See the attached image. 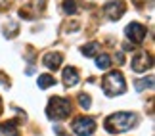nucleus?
Wrapping results in <instances>:
<instances>
[{
  "label": "nucleus",
  "instance_id": "obj_1",
  "mask_svg": "<svg viewBox=\"0 0 155 136\" xmlns=\"http://www.w3.org/2000/svg\"><path fill=\"white\" fill-rule=\"evenodd\" d=\"M138 125V115L136 113H127V111H121V113H113L104 121V127L107 132H127L132 127Z\"/></svg>",
  "mask_w": 155,
  "mask_h": 136
},
{
  "label": "nucleus",
  "instance_id": "obj_2",
  "mask_svg": "<svg viewBox=\"0 0 155 136\" xmlns=\"http://www.w3.org/2000/svg\"><path fill=\"white\" fill-rule=\"evenodd\" d=\"M102 88H104L105 96H119V94H123L127 90L123 73L121 71H109L102 79Z\"/></svg>",
  "mask_w": 155,
  "mask_h": 136
},
{
  "label": "nucleus",
  "instance_id": "obj_3",
  "mask_svg": "<svg viewBox=\"0 0 155 136\" xmlns=\"http://www.w3.org/2000/svg\"><path fill=\"white\" fill-rule=\"evenodd\" d=\"M69 111H71V102L67 98H61V96L50 98L48 105H46V115H48V119H52V121L65 119V117L69 115Z\"/></svg>",
  "mask_w": 155,
  "mask_h": 136
},
{
  "label": "nucleus",
  "instance_id": "obj_4",
  "mask_svg": "<svg viewBox=\"0 0 155 136\" xmlns=\"http://www.w3.org/2000/svg\"><path fill=\"white\" fill-rule=\"evenodd\" d=\"M71 128L77 136H92L94 131H96V121L92 117H79V119L73 121Z\"/></svg>",
  "mask_w": 155,
  "mask_h": 136
},
{
  "label": "nucleus",
  "instance_id": "obj_5",
  "mask_svg": "<svg viewBox=\"0 0 155 136\" xmlns=\"http://www.w3.org/2000/svg\"><path fill=\"white\" fill-rule=\"evenodd\" d=\"M124 33H127V38L130 40L132 44H140V42H144V38H146V35H147V29L142 25V23H130V25L124 29Z\"/></svg>",
  "mask_w": 155,
  "mask_h": 136
},
{
  "label": "nucleus",
  "instance_id": "obj_6",
  "mask_svg": "<svg viewBox=\"0 0 155 136\" xmlns=\"http://www.w3.org/2000/svg\"><path fill=\"white\" fill-rule=\"evenodd\" d=\"M153 65V58L147 54V52H138L134 58H132V69L136 73H144V71L151 69Z\"/></svg>",
  "mask_w": 155,
  "mask_h": 136
},
{
  "label": "nucleus",
  "instance_id": "obj_7",
  "mask_svg": "<svg viewBox=\"0 0 155 136\" xmlns=\"http://www.w3.org/2000/svg\"><path fill=\"white\" fill-rule=\"evenodd\" d=\"M104 10H105V14H107V17H109L111 21H117V19H121V17H123L127 6H124L123 0H111V2H107L104 6Z\"/></svg>",
  "mask_w": 155,
  "mask_h": 136
},
{
  "label": "nucleus",
  "instance_id": "obj_8",
  "mask_svg": "<svg viewBox=\"0 0 155 136\" xmlns=\"http://www.w3.org/2000/svg\"><path fill=\"white\" fill-rule=\"evenodd\" d=\"M42 63H44V67H48V69H52V71H56V69L61 67V63H63V56L59 54V52H48V54H44Z\"/></svg>",
  "mask_w": 155,
  "mask_h": 136
},
{
  "label": "nucleus",
  "instance_id": "obj_9",
  "mask_svg": "<svg viewBox=\"0 0 155 136\" xmlns=\"http://www.w3.org/2000/svg\"><path fill=\"white\" fill-rule=\"evenodd\" d=\"M63 82L65 86H75L79 82V73L75 67H65L63 69Z\"/></svg>",
  "mask_w": 155,
  "mask_h": 136
},
{
  "label": "nucleus",
  "instance_id": "obj_10",
  "mask_svg": "<svg viewBox=\"0 0 155 136\" xmlns=\"http://www.w3.org/2000/svg\"><path fill=\"white\" fill-rule=\"evenodd\" d=\"M0 134L2 136H17L19 134V128H17L15 121H6L0 125Z\"/></svg>",
  "mask_w": 155,
  "mask_h": 136
},
{
  "label": "nucleus",
  "instance_id": "obj_11",
  "mask_svg": "<svg viewBox=\"0 0 155 136\" xmlns=\"http://www.w3.org/2000/svg\"><path fill=\"white\" fill-rule=\"evenodd\" d=\"M37 85H38V88H50V86L56 85V79H54L52 75H40Z\"/></svg>",
  "mask_w": 155,
  "mask_h": 136
},
{
  "label": "nucleus",
  "instance_id": "obj_12",
  "mask_svg": "<svg viewBox=\"0 0 155 136\" xmlns=\"http://www.w3.org/2000/svg\"><path fill=\"white\" fill-rule=\"evenodd\" d=\"M98 50H100V44H98V42H90V44L82 46V56L92 58V56H96V52H98Z\"/></svg>",
  "mask_w": 155,
  "mask_h": 136
},
{
  "label": "nucleus",
  "instance_id": "obj_13",
  "mask_svg": "<svg viewBox=\"0 0 155 136\" xmlns=\"http://www.w3.org/2000/svg\"><path fill=\"white\" fill-rule=\"evenodd\" d=\"M153 86V77H147V79H140V81H136V85H134V88L138 92H142L144 88H151Z\"/></svg>",
  "mask_w": 155,
  "mask_h": 136
},
{
  "label": "nucleus",
  "instance_id": "obj_14",
  "mask_svg": "<svg viewBox=\"0 0 155 136\" xmlns=\"http://www.w3.org/2000/svg\"><path fill=\"white\" fill-rule=\"evenodd\" d=\"M96 65H98L100 69H109V67H111V58L107 56V54L98 56V58H96Z\"/></svg>",
  "mask_w": 155,
  "mask_h": 136
},
{
  "label": "nucleus",
  "instance_id": "obj_15",
  "mask_svg": "<svg viewBox=\"0 0 155 136\" xmlns=\"http://www.w3.org/2000/svg\"><path fill=\"white\" fill-rule=\"evenodd\" d=\"M77 2L75 0H63V12L65 14H69V15H73V14H77Z\"/></svg>",
  "mask_w": 155,
  "mask_h": 136
},
{
  "label": "nucleus",
  "instance_id": "obj_16",
  "mask_svg": "<svg viewBox=\"0 0 155 136\" xmlns=\"http://www.w3.org/2000/svg\"><path fill=\"white\" fill-rule=\"evenodd\" d=\"M79 104H81V108L88 109V108H90V96H88V94H84V92H82L81 96H79Z\"/></svg>",
  "mask_w": 155,
  "mask_h": 136
},
{
  "label": "nucleus",
  "instance_id": "obj_17",
  "mask_svg": "<svg viewBox=\"0 0 155 136\" xmlns=\"http://www.w3.org/2000/svg\"><path fill=\"white\" fill-rule=\"evenodd\" d=\"M6 82H8V77H6L4 73H0V85H4V86H6Z\"/></svg>",
  "mask_w": 155,
  "mask_h": 136
},
{
  "label": "nucleus",
  "instance_id": "obj_18",
  "mask_svg": "<svg viewBox=\"0 0 155 136\" xmlns=\"http://www.w3.org/2000/svg\"><path fill=\"white\" fill-rule=\"evenodd\" d=\"M0 111H2V100H0Z\"/></svg>",
  "mask_w": 155,
  "mask_h": 136
},
{
  "label": "nucleus",
  "instance_id": "obj_19",
  "mask_svg": "<svg viewBox=\"0 0 155 136\" xmlns=\"http://www.w3.org/2000/svg\"><path fill=\"white\" fill-rule=\"evenodd\" d=\"M59 136H63V132H59Z\"/></svg>",
  "mask_w": 155,
  "mask_h": 136
}]
</instances>
